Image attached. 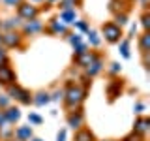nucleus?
Instances as JSON below:
<instances>
[{
  "label": "nucleus",
  "mask_w": 150,
  "mask_h": 141,
  "mask_svg": "<svg viewBox=\"0 0 150 141\" xmlns=\"http://www.w3.org/2000/svg\"><path fill=\"white\" fill-rule=\"evenodd\" d=\"M86 88H83L81 85H77V83H71V81H68V87H66V90H64V103H66V107L68 109H77V107H81L83 105V102L86 100Z\"/></svg>",
  "instance_id": "obj_1"
},
{
  "label": "nucleus",
  "mask_w": 150,
  "mask_h": 141,
  "mask_svg": "<svg viewBox=\"0 0 150 141\" xmlns=\"http://www.w3.org/2000/svg\"><path fill=\"white\" fill-rule=\"evenodd\" d=\"M6 88H8L9 100H15L17 103H21V105H30V103H32V94H30V90L23 88L21 85L13 83V85H9V87H6Z\"/></svg>",
  "instance_id": "obj_2"
},
{
  "label": "nucleus",
  "mask_w": 150,
  "mask_h": 141,
  "mask_svg": "<svg viewBox=\"0 0 150 141\" xmlns=\"http://www.w3.org/2000/svg\"><path fill=\"white\" fill-rule=\"evenodd\" d=\"M101 36L107 43H118L122 40V36H124V32H122V28L116 25V23L107 21V23H103V26H101Z\"/></svg>",
  "instance_id": "obj_3"
},
{
  "label": "nucleus",
  "mask_w": 150,
  "mask_h": 141,
  "mask_svg": "<svg viewBox=\"0 0 150 141\" xmlns=\"http://www.w3.org/2000/svg\"><path fill=\"white\" fill-rule=\"evenodd\" d=\"M23 40H25V36H23L19 30L2 32V47L4 49H21Z\"/></svg>",
  "instance_id": "obj_4"
},
{
  "label": "nucleus",
  "mask_w": 150,
  "mask_h": 141,
  "mask_svg": "<svg viewBox=\"0 0 150 141\" xmlns=\"http://www.w3.org/2000/svg\"><path fill=\"white\" fill-rule=\"evenodd\" d=\"M38 15H40V8L34 6L32 2H25V0H23V2L17 6V17L21 19V21L38 19Z\"/></svg>",
  "instance_id": "obj_5"
},
{
  "label": "nucleus",
  "mask_w": 150,
  "mask_h": 141,
  "mask_svg": "<svg viewBox=\"0 0 150 141\" xmlns=\"http://www.w3.org/2000/svg\"><path fill=\"white\" fill-rule=\"evenodd\" d=\"M43 28L45 26L40 19H30V21H23V26H21L19 32H21L23 36H36V34H40Z\"/></svg>",
  "instance_id": "obj_6"
},
{
  "label": "nucleus",
  "mask_w": 150,
  "mask_h": 141,
  "mask_svg": "<svg viewBox=\"0 0 150 141\" xmlns=\"http://www.w3.org/2000/svg\"><path fill=\"white\" fill-rule=\"evenodd\" d=\"M68 126L71 130H79L84 126V111L81 107H77V109H69L68 113Z\"/></svg>",
  "instance_id": "obj_7"
},
{
  "label": "nucleus",
  "mask_w": 150,
  "mask_h": 141,
  "mask_svg": "<svg viewBox=\"0 0 150 141\" xmlns=\"http://www.w3.org/2000/svg\"><path fill=\"white\" fill-rule=\"evenodd\" d=\"M122 87H124V81L118 77H112L109 83H107V87H105V92H107V96H109V102H115L116 98L122 94Z\"/></svg>",
  "instance_id": "obj_8"
},
{
  "label": "nucleus",
  "mask_w": 150,
  "mask_h": 141,
  "mask_svg": "<svg viewBox=\"0 0 150 141\" xmlns=\"http://www.w3.org/2000/svg\"><path fill=\"white\" fill-rule=\"evenodd\" d=\"M17 83V75L13 72V68L9 64L0 66V85L2 87H9V85Z\"/></svg>",
  "instance_id": "obj_9"
},
{
  "label": "nucleus",
  "mask_w": 150,
  "mask_h": 141,
  "mask_svg": "<svg viewBox=\"0 0 150 141\" xmlns=\"http://www.w3.org/2000/svg\"><path fill=\"white\" fill-rule=\"evenodd\" d=\"M103 68H105V64H103V58H101V56H96V58H94L92 62L88 64L86 68H84V77H86V79L96 77L98 73L103 72Z\"/></svg>",
  "instance_id": "obj_10"
},
{
  "label": "nucleus",
  "mask_w": 150,
  "mask_h": 141,
  "mask_svg": "<svg viewBox=\"0 0 150 141\" xmlns=\"http://www.w3.org/2000/svg\"><path fill=\"white\" fill-rule=\"evenodd\" d=\"M148 130H150V119L144 117V115H139L133 122V130L131 132H133V134H139V135H146Z\"/></svg>",
  "instance_id": "obj_11"
},
{
  "label": "nucleus",
  "mask_w": 150,
  "mask_h": 141,
  "mask_svg": "<svg viewBox=\"0 0 150 141\" xmlns=\"http://www.w3.org/2000/svg\"><path fill=\"white\" fill-rule=\"evenodd\" d=\"M47 30H49L51 34H56V36H66V34L69 32L68 26H66L58 17H56V19H51V21H49V26H47Z\"/></svg>",
  "instance_id": "obj_12"
},
{
  "label": "nucleus",
  "mask_w": 150,
  "mask_h": 141,
  "mask_svg": "<svg viewBox=\"0 0 150 141\" xmlns=\"http://www.w3.org/2000/svg\"><path fill=\"white\" fill-rule=\"evenodd\" d=\"M13 137L19 139V141H30L34 137V132H32V126H19V128L13 130Z\"/></svg>",
  "instance_id": "obj_13"
},
{
  "label": "nucleus",
  "mask_w": 150,
  "mask_h": 141,
  "mask_svg": "<svg viewBox=\"0 0 150 141\" xmlns=\"http://www.w3.org/2000/svg\"><path fill=\"white\" fill-rule=\"evenodd\" d=\"M4 115H6V122L8 124H15V122L21 120V109L17 105H8L6 109H2Z\"/></svg>",
  "instance_id": "obj_14"
},
{
  "label": "nucleus",
  "mask_w": 150,
  "mask_h": 141,
  "mask_svg": "<svg viewBox=\"0 0 150 141\" xmlns=\"http://www.w3.org/2000/svg\"><path fill=\"white\" fill-rule=\"evenodd\" d=\"M23 26V21L19 17H8L6 21L0 23V28H2V32H11V30H19V28Z\"/></svg>",
  "instance_id": "obj_15"
},
{
  "label": "nucleus",
  "mask_w": 150,
  "mask_h": 141,
  "mask_svg": "<svg viewBox=\"0 0 150 141\" xmlns=\"http://www.w3.org/2000/svg\"><path fill=\"white\" fill-rule=\"evenodd\" d=\"M73 141H98L96 135H94V132L90 128H86V126H83V128L75 130V137Z\"/></svg>",
  "instance_id": "obj_16"
},
{
  "label": "nucleus",
  "mask_w": 150,
  "mask_h": 141,
  "mask_svg": "<svg viewBox=\"0 0 150 141\" xmlns=\"http://www.w3.org/2000/svg\"><path fill=\"white\" fill-rule=\"evenodd\" d=\"M96 56H100V55L94 53V51H86V53H83L81 56H75L73 60H75V64H77L79 68H83V70H84V68H86V66L90 64L94 58H96Z\"/></svg>",
  "instance_id": "obj_17"
},
{
  "label": "nucleus",
  "mask_w": 150,
  "mask_h": 141,
  "mask_svg": "<svg viewBox=\"0 0 150 141\" xmlns=\"http://www.w3.org/2000/svg\"><path fill=\"white\" fill-rule=\"evenodd\" d=\"M109 11L112 15H116V13H128V2L126 0H109Z\"/></svg>",
  "instance_id": "obj_18"
},
{
  "label": "nucleus",
  "mask_w": 150,
  "mask_h": 141,
  "mask_svg": "<svg viewBox=\"0 0 150 141\" xmlns=\"http://www.w3.org/2000/svg\"><path fill=\"white\" fill-rule=\"evenodd\" d=\"M49 102H51V94L45 92V90H38L36 94H32V103L38 105V107H43Z\"/></svg>",
  "instance_id": "obj_19"
},
{
  "label": "nucleus",
  "mask_w": 150,
  "mask_h": 141,
  "mask_svg": "<svg viewBox=\"0 0 150 141\" xmlns=\"http://www.w3.org/2000/svg\"><path fill=\"white\" fill-rule=\"evenodd\" d=\"M58 19L64 23L66 26H68V25H73V23L77 21V9H62Z\"/></svg>",
  "instance_id": "obj_20"
},
{
  "label": "nucleus",
  "mask_w": 150,
  "mask_h": 141,
  "mask_svg": "<svg viewBox=\"0 0 150 141\" xmlns=\"http://www.w3.org/2000/svg\"><path fill=\"white\" fill-rule=\"evenodd\" d=\"M139 51L143 55H148L150 51V32H143L139 36Z\"/></svg>",
  "instance_id": "obj_21"
},
{
  "label": "nucleus",
  "mask_w": 150,
  "mask_h": 141,
  "mask_svg": "<svg viewBox=\"0 0 150 141\" xmlns=\"http://www.w3.org/2000/svg\"><path fill=\"white\" fill-rule=\"evenodd\" d=\"M118 51H120V55L124 56V58H129V56H131V53H129V40H128V38L118 41Z\"/></svg>",
  "instance_id": "obj_22"
},
{
  "label": "nucleus",
  "mask_w": 150,
  "mask_h": 141,
  "mask_svg": "<svg viewBox=\"0 0 150 141\" xmlns=\"http://www.w3.org/2000/svg\"><path fill=\"white\" fill-rule=\"evenodd\" d=\"M13 137V128L9 124H4V126H0V139L2 141H8V139H11Z\"/></svg>",
  "instance_id": "obj_23"
},
{
  "label": "nucleus",
  "mask_w": 150,
  "mask_h": 141,
  "mask_svg": "<svg viewBox=\"0 0 150 141\" xmlns=\"http://www.w3.org/2000/svg\"><path fill=\"white\" fill-rule=\"evenodd\" d=\"M86 36H88V41H90V45H92V47H98V45L101 43V38H100V34H98L96 30H92V28L86 32Z\"/></svg>",
  "instance_id": "obj_24"
},
{
  "label": "nucleus",
  "mask_w": 150,
  "mask_h": 141,
  "mask_svg": "<svg viewBox=\"0 0 150 141\" xmlns=\"http://www.w3.org/2000/svg\"><path fill=\"white\" fill-rule=\"evenodd\" d=\"M66 36H68V41H69L73 47L79 45V43H83V38H81V34H79V32H68Z\"/></svg>",
  "instance_id": "obj_25"
},
{
  "label": "nucleus",
  "mask_w": 150,
  "mask_h": 141,
  "mask_svg": "<svg viewBox=\"0 0 150 141\" xmlns=\"http://www.w3.org/2000/svg\"><path fill=\"white\" fill-rule=\"evenodd\" d=\"M79 4V0H60L58 8L60 9H75V6Z\"/></svg>",
  "instance_id": "obj_26"
},
{
  "label": "nucleus",
  "mask_w": 150,
  "mask_h": 141,
  "mask_svg": "<svg viewBox=\"0 0 150 141\" xmlns=\"http://www.w3.org/2000/svg\"><path fill=\"white\" fill-rule=\"evenodd\" d=\"M112 23H116L120 28L126 26V25H128V13H116V15H115V21H112Z\"/></svg>",
  "instance_id": "obj_27"
},
{
  "label": "nucleus",
  "mask_w": 150,
  "mask_h": 141,
  "mask_svg": "<svg viewBox=\"0 0 150 141\" xmlns=\"http://www.w3.org/2000/svg\"><path fill=\"white\" fill-rule=\"evenodd\" d=\"M141 26H143L144 32H148V28H150V13L148 11H143V15H141Z\"/></svg>",
  "instance_id": "obj_28"
},
{
  "label": "nucleus",
  "mask_w": 150,
  "mask_h": 141,
  "mask_svg": "<svg viewBox=\"0 0 150 141\" xmlns=\"http://www.w3.org/2000/svg\"><path fill=\"white\" fill-rule=\"evenodd\" d=\"M73 25H75V28L79 30V34H81V32H84V34H86V32L90 30V25H88L86 21H75Z\"/></svg>",
  "instance_id": "obj_29"
},
{
  "label": "nucleus",
  "mask_w": 150,
  "mask_h": 141,
  "mask_svg": "<svg viewBox=\"0 0 150 141\" xmlns=\"http://www.w3.org/2000/svg\"><path fill=\"white\" fill-rule=\"evenodd\" d=\"M73 58H75V56H81L83 53H86V51H88V45L86 43H79V45H75L73 47Z\"/></svg>",
  "instance_id": "obj_30"
},
{
  "label": "nucleus",
  "mask_w": 150,
  "mask_h": 141,
  "mask_svg": "<svg viewBox=\"0 0 150 141\" xmlns=\"http://www.w3.org/2000/svg\"><path fill=\"white\" fill-rule=\"evenodd\" d=\"M28 122H30V124H41V122H43V119H41L40 115H38V113H30V115H28Z\"/></svg>",
  "instance_id": "obj_31"
},
{
  "label": "nucleus",
  "mask_w": 150,
  "mask_h": 141,
  "mask_svg": "<svg viewBox=\"0 0 150 141\" xmlns=\"http://www.w3.org/2000/svg\"><path fill=\"white\" fill-rule=\"evenodd\" d=\"M120 141H144V135H139V134H128L124 139H120Z\"/></svg>",
  "instance_id": "obj_32"
},
{
  "label": "nucleus",
  "mask_w": 150,
  "mask_h": 141,
  "mask_svg": "<svg viewBox=\"0 0 150 141\" xmlns=\"http://www.w3.org/2000/svg\"><path fill=\"white\" fill-rule=\"evenodd\" d=\"M4 64H9V56H8V51L4 47H0V66Z\"/></svg>",
  "instance_id": "obj_33"
},
{
  "label": "nucleus",
  "mask_w": 150,
  "mask_h": 141,
  "mask_svg": "<svg viewBox=\"0 0 150 141\" xmlns=\"http://www.w3.org/2000/svg\"><path fill=\"white\" fill-rule=\"evenodd\" d=\"M0 2H2L6 8H17L19 4L23 2V0H0Z\"/></svg>",
  "instance_id": "obj_34"
},
{
  "label": "nucleus",
  "mask_w": 150,
  "mask_h": 141,
  "mask_svg": "<svg viewBox=\"0 0 150 141\" xmlns=\"http://www.w3.org/2000/svg\"><path fill=\"white\" fill-rule=\"evenodd\" d=\"M9 105V96L8 94H0V109H6Z\"/></svg>",
  "instance_id": "obj_35"
},
{
  "label": "nucleus",
  "mask_w": 150,
  "mask_h": 141,
  "mask_svg": "<svg viewBox=\"0 0 150 141\" xmlns=\"http://www.w3.org/2000/svg\"><path fill=\"white\" fill-rule=\"evenodd\" d=\"M64 98V90L60 88V90H54L53 94H51V102H58V100H62Z\"/></svg>",
  "instance_id": "obj_36"
},
{
  "label": "nucleus",
  "mask_w": 150,
  "mask_h": 141,
  "mask_svg": "<svg viewBox=\"0 0 150 141\" xmlns=\"http://www.w3.org/2000/svg\"><path fill=\"white\" fill-rule=\"evenodd\" d=\"M120 70H122V66H120L118 62H111V68H109V72H111L112 75H118V73H120Z\"/></svg>",
  "instance_id": "obj_37"
},
{
  "label": "nucleus",
  "mask_w": 150,
  "mask_h": 141,
  "mask_svg": "<svg viewBox=\"0 0 150 141\" xmlns=\"http://www.w3.org/2000/svg\"><path fill=\"white\" fill-rule=\"evenodd\" d=\"M143 109H144V103L143 102H137V103H135V105H133V111H135V115H143Z\"/></svg>",
  "instance_id": "obj_38"
},
{
  "label": "nucleus",
  "mask_w": 150,
  "mask_h": 141,
  "mask_svg": "<svg viewBox=\"0 0 150 141\" xmlns=\"http://www.w3.org/2000/svg\"><path fill=\"white\" fill-rule=\"evenodd\" d=\"M66 137H68V132H66V128H62L56 134V141H66Z\"/></svg>",
  "instance_id": "obj_39"
},
{
  "label": "nucleus",
  "mask_w": 150,
  "mask_h": 141,
  "mask_svg": "<svg viewBox=\"0 0 150 141\" xmlns=\"http://www.w3.org/2000/svg\"><path fill=\"white\" fill-rule=\"evenodd\" d=\"M4 124H8V122H6V115H4V111L0 109V126H4Z\"/></svg>",
  "instance_id": "obj_40"
},
{
  "label": "nucleus",
  "mask_w": 150,
  "mask_h": 141,
  "mask_svg": "<svg viewBox=\"0 0 150 141\" xmlns=\"http://www.w3.org/2000/svg\"><path fill=\"white\" fill-rule=\"evenodd\" d=\"M135 32H137V25H133V26H131V30H129V36H128V40H129V38H133V34H135Z\"/></svg>",
  "instance_id": "obj_41"
},
{
  "label": "nucleus",
  "mask_w": 150,
  "mask_h": 141,
  "mask_svg": "<svg viewBox=\"0 0 150 141\" xmlns=\"http://www.w3.org/2000/svg\"><path fill=\"white\" fill-rule=\"evenodd\" d=\"M141 6H143L144 11H148V0H141Z\"/></svg>",
  "instance_id": "obj_42"
},
{
  "label": "nucleus",
  "mask_w": 150,
  "mask_h": 141,
  "mask_svg": "<svg viewBox=\"0 0 150 141\" xmlns=\"http://www.w3.org/2000/svg\"><path fill=\"white\" fill-rule=\"evenodd\" d=\"M30 141H43V139H40V137H32Z\"/></svg>",
  "instance_id": "obj_43"
},
{
  "label": "nucleus",
  "mask_w": 150,
  "mask_h": 141,
  "mask_svg": "<svg viewBox=\"0 0 150 141\" xmlns=\"http://www.w3.org/2000/svg\"><path fill=\"white\" fill-rule=\"evenodd\" d=\"M0 47H2V32H0Z\"/></svg>",
  "instance_id": "obj_44"
},
{
  "label": "nucleus",
  "mask_w": 150,
  "mask_h": 141,
  "mask_svg": "<svg viewBox=\"0 0 150 141\" xmlns=\"http://www.w3.org/2000/svg\"><path fill=\"white\" fill-rule=\"evenodd\" d=\"M101 141H118V139H101Z\"/></svg>",
  "instance_id": "obj_45"
},
{
  "label": "nucleus",
  "mask_w": 150,
  "mask_h": 141,
  "mask_svg": "<svg viewBox=\"0 0 150 141\" xmlns=\"http://www.w3.org/2000/svg\"><path fill=\"white\" fill-rule=\"evenodd\" d=\"M30 2H43V0H30Z\"/></svg>",
  "instance_id": "obj_46"
},
{
  "label": "nucleus",
  "mask_w": 150,
  "mask_h": 141,
  "mask_svg": "<svg viewBox=\"0 0 150 141\" xmlns=\"http://www.w3.org/2000/svg\"><path fill=\"white\" fill-rule=\"evenodd\" d=\"M8 141H19V139H15V137H11V139H8Z\"/></svg>",
  "instance_id": "obj_47"
},
{
  "label": "nucleus",
  "mask_w": 150,
  "mask_h": 141,
  "mask_svg": "<svg viewBox=\"0 0 150 141\" xmlns=\"http://www.w3.org/2000/svg\"><path fill=\"white\" fill-rule=\"evenodd\" d=\"M126 2H135V0H126Z\"/></svg>",
  "instance_id": "obj_48"
},
{
  "label": "nucleus",
  "mask_w": 150,
  "mask_h": 141,
  "mask_svg": "<svg viewBox=\"0 0 150 141\" xmlns=\"http://www.w3.org/2000/svg\"><path fill=\"white\" fill-rule=\"evenodd\" d=\"M0 23H2V21H0Z\"/></svg>",
  "instance_id": "obj_49"
}]
</instances>
